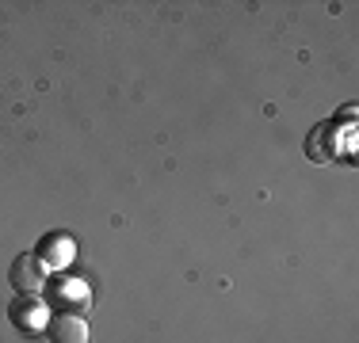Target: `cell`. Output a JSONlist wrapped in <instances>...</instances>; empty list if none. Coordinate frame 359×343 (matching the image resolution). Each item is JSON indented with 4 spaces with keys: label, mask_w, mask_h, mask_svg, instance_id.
I'll list each match as a JSON object with an SVG mask.
<instances>
[{
    "label": "cell",
    "mask_w": 359,
    "mask_h": 343,
    "mask_svg": "<svg viewBox=\"0 0 359 343\" xmlns=\"http://www.w3.org/2000/svg\"><path fill=\"white\" fill-rule=\"evenodd\" d=\"M8 279H12V286L20 290L23 298H31V294H39V290L46 286V267H42L39 255L23 252V255H15V260H12V271H8Z\"/></svg>",
    "instance_id": "6da1fadb"
},
{
    "label": "cell",
    "mask_w": 359,
    "mask_h": 343,
    "mask_svg": "<svg viewBox=\"0 0 359 343\" xmlns=\"http://www.w3.org/2000/svg\"><path fill=\"white\" fill-rule=\"evenodd\" d=\"M46 336L54 343H88V324H84V316L54 313L46 321Z\"/></svg>",
    "instance_id": "7a4b0ae2"
},
{
    "label": "cell",
    "mask_w": 359,
    "mask_h": 343,
    "mask_svg": "<svg viewBox=\"0 0 359 343\" xmlns=\"http://www.w3.org/2000/svg\"><path fill=\"white\" fill-rule=\"evenodd\" d=\"M39 260H42V267H65L73 260V240L62 233H50L39 244Z\"/></svg>",
    "instance_id": "3957f363"
}]
</instances>
